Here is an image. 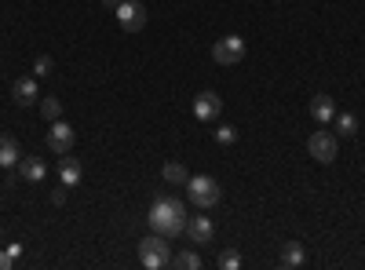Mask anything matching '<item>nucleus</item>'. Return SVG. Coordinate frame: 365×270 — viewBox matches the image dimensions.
I'll use <instances>...</instances> for the list:
<instances>
[{"label":"nucleus","instance_id":"nucleus-1","mask_svg":"<svg viewBox=\"0 0 365 270\" xmlns=\"http://www.w3.org/2000/svg\"><path fill=\"white\" fill-rule=\"evenodd\" d=\"M187 227V212H182V201L179 197H158L150 204V230L154 234H165V237H175Z\"/></svg>","mask_w":365,"mask_h":270},{"label":"nucleus","instance_id":"nucleus-2","mask_svg":"<svg viewBox=\"0 0 365 270\" xmlns=\"http://www.w3.org/2000/svg\"><path fill=\"white\" fill-rule=\"evenodd\" d=\"M139 263L146 270H161V266H172V245L165 234H150L139 242Z\"/></svg>","mask_w":365,"mask_h":270},{"label":"nucleus","instance_id":"nucleus-3","mask_svg":"<svg viewBox=\"0 0 365 270\" xmlns=\"http://www.w3.org/2000/svg\"><path fill=\"white\" fill-rule=\"evenodd\" d=\"M187 197H190V204H197V208H212V204H220L223 190H220V183H216L212 175H190V179H187Z\"/></svg>","mask_w":365,"mask_h":270},{"label":"nucleus","instance_id":"nucleus-4","mask_svg":"<svg viewBox=\"0 0 365 270\" xmlns=\"http://www.w3.org/2000/svg\"><path fill=\"white\" fill-rule=\"evenodd\" d=\"M241 58H245V41H241L237 33L220 37L216 44H212V63L216 66H237Z\"/></svg>","mask_w":365,"mask_h":270},{"label":"nucleus","instance_id":"nucleus-5","mask_svg":"<svg viewBox=\"0 0 365 270\" xmlns=\"http://www.w3.org/2000/svg\"><path fill=\"white\" fill-rule=\"evenodd\" d=\"M117 22H120V29H128V33H139V29H146V22H150V11H146L143 0H120Z\"/></svg>","mask_w":365,"mask_h":270},{"label":"nucleus","instance_id":"nucleus-6","mask_svg":"<svg viewBox=\"0 0 365 270\" xmlns=\"http://www.w3.org/2000/svg\"><path fill=\"white\" fill-rule=\"evenodd\" d=\"M307 150H311V157L314 161H322V165H332L336 161V154H340V142H336V132H314L311 139H307Z\"/></svg>","mask_w":365,"mask_h":270},{"label":"nucleus","instance_id":"nucleus-7","mask_svg":"<svg viewBox=\"0 0 365 270\" xmlns=\"http://www.w3.org/2000/svg\"><path fill=\"white\" fill-rule=\"evenodd\" d=\"M73 128L66 125V121H51V128H48V139H44V146L51 150L55 157H63V154H70L73 150Z\"/></svg>","mask_w":365,"mask_h":270},{"label":"nucleus","instance_id":"nucleus-8","mask_svg":"<svg viewBox=\"0 0 365 270\" xmlns=\"http://www.w3.org/2000/svg\"><path fill=\"white\" fill-rule=\"evenodd\" d=\"M182 234L190 237V245H208L212 234H216V227H212L208 216H187V227H182Z\"/></svg>","mask_w":365,"mask_h":270},{"label":"nucleus","instance_id":"nucleus-9","mask_svg":"<svg viewBox=\"0 0 365 270\" xmlns=\"http://www.w3.org/2000/svg\"><path fill=\"white\" fill-rule=\"evenodd\" d=\"M220 110H223V99L216 92H201L194 99V117H197V121H216Z\"/></svg>","mask_w":365,"mask_h":270},{"label":"nucleus","instance_id":"nucleus-10","mask_svg":"<svg viewBox=\"0 0 365 270\" xmlns=\"http://www.w3.org/2000/svg\"><path fill=\"white\" fill-rule=\"evenodd\" d=\"M11 99H15L19 106H34V103L41 99V92H37V77H19L15 88H11Z\"/></svg>","mask_w":365,"mask_h":270},{"label":"nucleus","instance_id":"nucleus-11","mask_svg":"<svg viewBox=\"0 0 365 270\" xmlns=\"http://www.w3.org/2000/svg\"><path fill=\"white\" fill-rule=\"evenodd\" d=\"M19 175L26 179V183H44L48 165H44L41 157H22V161H19Z\"/></svg>","mask_w":365,"mask_h":270},{"label":"nucleus","instance_id":"nucleus-12","mask_svg":"<svg viewBox=\"0 0 365 270\" xmlns=\"http://www.w3.org/2000/svg\"><path fill=\"white\" fill-rule=\"evenodd\" d=\"M81 161L77 157H70V154H63L58 157V179H63V187H77L81 183Z\"/></svg>","mask_w":365,"mask_h":270},{"label":"nucleus","instance_id":"nucleus-13","mask_svg":"<svg viewBox=\"0 0 365 270\" xmlns=\"http://www.w3.org/2000/svg\"><path fill=\"white\" fill-rule=\"evenodd\" d=\"M311 117L318 125H332V117H336V103H332L329 95H314L311 99Z\"/></svg>","mask_w":365,"mask_h":270},{"label":"nucleus","instance_id":"nucleus-14","mask_svg":"<svg viewBox=\"0 0 365 270\" xmlns=\"http://www.w3.org/2000/svg\"><path fill=\"white\" fill-rule=\"evenodd\" d=\"M22 154H19V142L15 135H0V168H19Z\"/></svg>","mask_w":365,"mask_h":270},{"label":"nucleus","instance_id":"nucleus-15","mask_svg":"<svg viewBox=\"0 0 365 270\" xmlns=\"http://www.w3.org/2000/svg\"><path fill=\"white\" fill-rule=\"evenodd\" d=\"M161 175H165V183H172V187H187V179H190L187 165H179V161H168L161 168Z\"/></svg>","mask_w":365,"mask_h":270},{"label":"nucleus","instance_id":"nucleus-16","mask_svg":"<svg viewBox=\"0 0 365 270\" xmlns=\"http://www.w3.org/2000/svg\"><path fill=\"white\" fill-rule=\"evenodd\" d=\"M303 259H307V252H303L299 242H285L282 245V266H303Z\"/></svg>","mask_w":365,"mask_h":270},{"label":"nucleus","instance_id":"nucleus-17","mask_svg":"<svg viewBox=\"0 0 365 270\" xmlns=\"http://www.w3.org/2000/svg\"><path fill=\"white\" fill-rule=\"evenodd\" d=\"M332 128H336V135H354L358 132V117L354 113H336L332 117Z\"/></svg>","mask_w":365,"mask_h":270},{"label":"nucleus","instance_id":"nucleus-18","mask_svg":"<svg viewBox=\"0 0 365 270\" xmlns=\"http://www.w3.org/2000/svg\"><path fill=\"white\" fill-rule=\"evenodd\" d=\"M172 266H175V270H197V266H201V256L187 249V252H179V256H172Z\"/></svg>","mask_w":365,"mask_h":270},{"label":"nucleus","instance_id":"nucleus-19","mask_svg":"<svg viewBox=\"0 0 365 270\" xmlns=\"http://www.w3.org/2000/svg\"><path fill=\"white\" fill-rule=\"evenodd\" d=\"M58 113H63V103H58L55 95H44L41 99V117L44 121H58Z\"/></svg>","mask_w":365,"mask_h":270},{"label":"nucleus","instance_id":"nucleus-20","mask_svg":"<svg viewBox=\"0 0 365 270\" xmlns=\"http://www.w3.org/2000/svg\"><path fill=\"white\" fill-rule=\"evenodd\" d=\"M51 66H55V63H51V55H37V63H34V70H37V73H34V77H48V73H51Z\"/></svg>","mask_w":365,"mask_h":270},{"label":"nucleus","instance_id":"nucleus-21","mask_svg":"<svg viewBox=\"0 0 365 270\" xmlns=\"http://www.w3.org/2000/svg\"><path fill=\"white\" fill-rule=\"evenodd\" d=\"M241 266V256L237 252H223L220 256V270H237Z\"/></svg>","mask_w":365,"mask_h":270},{"label":"nucleus","instance_id":"nucleus-22","mask_svg":"<svg viewBox=\"0 0 365 270\" xmlns=\"http://www.w3.org/2000/svg\"><path fill=\"white\" fill-rule=\"evenodd\" d=\"M216 139H220V142H223V146H230V142H234V139H237V132H234V128H230V125H223V128H216Z\"/></svg>","mask_w":365,"mask_h":270},{"label":"nucleus","instance_id":"nucleus-23","mask_svg":"<svg viewBox=\"0 0 365 270\" xmlns=\"http://www.w3.org/2000/svg\"><path fill=\"white\" fill-rule=\"evenodd\" d=\"M15 266V256L11 252H0V270H11Z\"/></svg>","mask_w":365,"mask_h":270},{"label":"nucleus","instance_id":"nucleus-24","mask_svg":"<svg viewBox=\"0 0 365 270\" xmlns=\"http://www.w3.org/2000/svg\"><path fill=\"white\" fill-rule=\"evenodd\" d=\"M66 190H70V187H58V190L51 194V204H63V201H66Z\"/></svg>","mask_w":365,"mask_h":270},{"label":"nucleus","instance_id":"nucleus-25","mask_svg":"<svg viewBox=\"0 0 365 270\" xmlns=\"http://www.w3.org/2000/svg\"><path fill=\"white\" fill-rule=\"evenodd\" d=\"M117 4H120V0H103V8H113V11H117Z\"/></svg>","mask_w":365,"mask_h":270},{"label":"nucleus","instance_id":"nucleus-26","mask_svg":"<svg viewBox=\"0 0 365 270\" xmlns=\"http://www.w3.org/2000/svg\"><path fill=\"white\" fill-rule=\"evenodd\" d=\"M0 237H4V230H0Z\"/></svg>","mask_w":365,"mask_h":270}]
</instances>
